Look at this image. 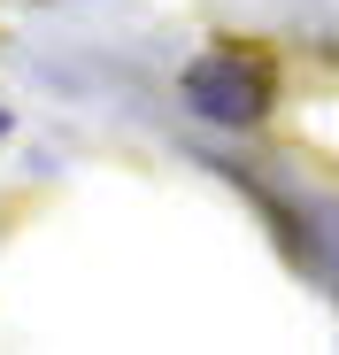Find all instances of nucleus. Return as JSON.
<instances>
[{
    "mask_svg": "<svg viewBox=\"0 0 339 355\" xmlns=\"http://www.w3.org/2000/svg\"><path fill=\"white\" fill-rule=\"evenodd\" d=\"M0 139H8V108H0Z\"/></svg>",
    "mask_w": 339,
    "mask_h": 355,
    "instance_id": "obj_2",
    "label": "nucleus"
},
{
    "mask_svg": "<svg viewBox=\"0 0 339 355\" xmlns=\"http://www.w3.org/2000/svg\"><path fill=\"white\" fill-rule=\"evenodd\" d=\"M178 93H185V108H193V116H208V124H223V132L262 124L270 101H277L270 70H262V62H247V54H201V62L178 78Z\"/></svg>",
    "mask_w": 339,
    "mask_h": 355,
    "instance_id": "obj_1",
    "label": "nucleus"
}]
</instances>
